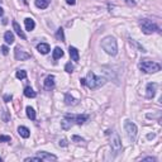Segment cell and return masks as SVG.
<instances>
[{
    "label": "cell",
    "instance_id": "obj_35",
    "mask_svg": "<svg viewBox=\"0 0 162 162\" xmlns=\"http://www.w3.org/2000/svg\"><path fill=\"white\" fill-rule=\"evenodd\" d=\"M125 1H127L128 5H135V1H134V0H125Z\"/></svg>",
    "mask_w": 162,
    "mask_h": 162
},
{
    "label": "cell",
    "instance_id": "obj_40",
    "mask_svg": "<svg viewBox=\"0 0 162 162\" xmlns=\"http://www.w3.org/2000/svg\"><path fill=\"white\" fill-rule=\"evenodd\" d=\"M3 161V158H1V157H0V162H1Z\"/></svg>",
    "mask_w": 162,
    "mask_h": 162
},
{
    "label": "cell",
    "instance_id": "obj_10",
    "mask_svg": "<svg viewBox=\"0 0 162 162\" xmlns=\"http://www.w3.org/2000/svg\"><path fill=\"white\" fill-rule=\"evenodd\" d=\"M44 87L47 90H51V89L54 87V76L53 75H48L44 80Z\"/></svg>",
    "mask_w": 162,
    "mask_h": 162
},
{
    "label": "cell",
    "instance_id": "obj_15",
    "mask_svg": "<svg viewBox=\"0 0 162 162\" xmlns=\"http://www.w3.org/2000/svg\"><path fill=\"white\" fill-rule=\"evenodd\" d=\"M37 49H38V52L39 53L47 54L49 52V46L47 43H39V44H37Z\"/></svg>",
    "mask_w": 162,
    "mask_h": 162
},
{
    "label": "cell",
    "instance_id": "obj_26",
    "mask_svg": "<svg viewBox=\"0 0 162 162\" xmlns=\"http://www.w3.org/2000/svg\"><path fill=\"white\" fill-rule=\"evenodd\" d=\"M74 69H75V66L72 65L71 62H69V63H66V66H65V71L66 72H69V74H71L72 71H74Z\"/></svg>",
    "mask_w": 162,
    "mask_h": 162
},
{
    "label": "cell",
    "instance_id": "obj_19",
    "mask_svg": "<svg viewBox=\"0 0 162 162\" xmlns=\"http://www.w3.org/2000/svg\"><path fill=\"white\" fill-rule=\"evenodd\" d=\"M4 39H5L8 44L14 43V34H13L10 31H8V32H5V34H4Z\"/></svg>",
    "mask_w": 162,
    "mask_h": 162
},
{
    "label": "cell",
    "instance_id": "obj_6",
    "mask_svg": "<svg viewBox=\"0 0 162 162\" xmlns=\"http://www.w3.org/2000/svg\"><path fill=\"white\" fill-rule=\"evenodd\" d=\"M65 119H67V120H70L71 123H75V124H84L85 122L89 119L87 115H74V114H66L65 115Z\"/></svg>",
    "mask_w": 162,
    "mask_h": 162
},
{
    "label": "cell",
    "instance_id": "obj_21",
    "mask_svg": "<svg viewBox=\"0 0 162 162\" xmlns=\"http://www.w3.org/2000/svg\"><path fill=\"white\" fill-rule=\"evenodd\" d=\"M25 112H27V117L31 119V120H34V119H36V112H34V109L31 108V106H27Z\"/></svg>",
    "mask_w": 162,
    "mask_h": 162
},
{
    "label": "cell",
    "instance_id": "obj_16",
    "mask_svg": "<svg viewBox=\"0 0 162 162\" xmlns=\"http://www.w3.org/2000/svg\"><path fill=\"white\" fill-rule=\"evenodd\" d=\"M77 103H79V100L75 99L74 96H71L70 94H66L65 95V104L66 105H76Z\"/></svg>",
    "mask_w": 162,
    "mask_h": 162
},
{
    "label": "cell",
    "instance_id": "obj_3",
    "mask_svg": "<svg viewBox=\"0 0 162 162\" xmlns=\"http://www.w3.org/2000/svg\"><path fill=\"white\" fill-rule=\"evenodd\" d=\"M138 67L143 72L146 74H155V72H158L161 70V66L156 62H152V61H148V59H144V61H140Z\"/></svg>",
    "mask_w": 162,
    "mask_h": 162
},
{
    "label": "cell",
    "instance_id": "obj_25",
    "mask_svg": "<svg viewBox=\"0 0 162 162\" xmlns=\"http://www.w3.org/2000/svg\"><path fill=\"white\" fill-rule=\"evenodd\" d=\"M61 125H62L63 129H69V128H71L72 123H71L70 120H67V119H65V120H63V122H61Z\"/></svg>",
    "mask_w": 162,
    "mask_h": 162
},
{
    "label": "cell",
    "instance_id": "obj_36",
    "mask_svg": "<svg viewBox=\"0 0 162 162\" xmlns=\"http://www.w3.org/2000/svg\"><path fill=\"white\" fill-rule=\"evenodd\" d=\"M67 4H70V5H75L76 4V0H66Z\"/></svg>",
    "mask_w": 162,
    "mask_h": 162
},
{
    "label": "cell",
    "instance_id": "obj_29",
    "mask_svg": "<svg viewBox=\"0 0 162 162\" xmlns=\"http://www.w3.org/2000/svg\"><path fill=\"white\" fill-rule=\"evenodd\" d=\"M72 140H74V142H84V139L79 137V135H72Z\"/></svg>",
    "mask_w": 162,
    "mask_h": 162
},
{
    "label": "cell",
    "instance_id": "obj_27",
    "mask_svg": "<svg viewBox=\"0 0 162 162\" xmlns=\"http://www.w3.org/2000/svg\"><path fill=\"white\" fill-rule=\"evenodd\" d=\"M25 162H28V161H36V162H42V158L41 157H27V158L24 160Z\"/></svg>",
    "mask_w": 162,
    "mask_h": 162
},
{
    "label": "cell",
    "instance_id": "obj_24",
    "mask_svg": "<svg viewBox=\"0 0 162 162\" xmlns=\"http://www.w3.org/2000/svg\"><path fill=\"white\" fill-rule=\"evenodd\" d=\"M16 79H19V80H22V79H25L27 77V72H25L24 70H19V71H16Z\"/></svg>",
    "mask_w": 162,
    "mask_h": 162
},
{
    "label": "cell",
    "instance_id": "obj_33",
    "mask_svg": "<svg viewBox=\"0 0 162 162\" xmlns=\"http://www.w3.org/2000/svg\"><path fill=\"white\" fill-rule=\"evenodd\" d=\"M59 146H62V147H65V146H67V140L63 138V139H61L59 140Z\"/></svg>",
    "mask_w": 162,
    "mask_h": 162
},
{
    "label": "cell",
    "instance_id": "obj_4",
    "mask_svg": "<svg viewBox=\"0 0 162 162\" xmlns=\"http://www.w3.org/2000/svg\"><path fill=\"white\" fill-rule=\"evenodd\" d=\"M139 27H140V29H142V32L144 33V34H152V33L160 31V28L150 19H142L139 22Z\"/></svg>",
    "mask_w": 162,
    "mask_h": 162
},
{
    "label": "cell",
    "instance_id": "obj_17",
    "mask_svg": "<svg viewBox=\"0 0 162 162\" xmlns=\"http://www.w3.org/2000/svg\"><path fill=\"white\" fill-rule=\"evenodd\" d=\"M18 133L20 137H23V138H28L29 135H31V132H29V129L27 127H19L18 128Z\"/></svg>",
    "mask_w": 162,
    "mask_h": 162
},
{
    "label": "cell",
    "instance_id": "obj_34",
    "mask_svg": "<svg viewBox=\"0 0 162 162\" xmlns=\"http://www.w3.org/2000/svg\"><path fill=\"white\" fill-rule=\"evenodd\" d=\"M142 161H156V158H155V157H146V158H143Z\"/></svg>",
    "mask_w": 162,
    "mask_h": 162
},
{
    "label": "cell",
    "instance_id": "obj_9",
    "mask_svg": "<svg viewBox=\"0 0 162 162\" xmlns=\"http://www.w3.org/2000/svg\"><path fill=\"white\" fill-rule=\"evenodd\" d=\"M156 91H157V84L156 82H150L147 85V87H146V95L147 97H153L156 95Z\"/></svg>",
    "mask_w": 162,
    "mask_h": 162
},
{
    "label": "cell",
    "instance_id": "obj_5",
    "mask_svg": "<svg viewBox=\"0 0 162 162\" xmlns=\"http://www.w3.org/2000/svg\"><path fill=\"white\" fill-rule=\"evenodd\" d=\"M124 129H125V132H127L128 138H129L130 140H135V138H137V133H138L137 125H135L134 123L127 120V122L124 123Z\"/></svg>",
    "mask_w": 162,
    "mask_h": 162
},
{
    "label": "cell",
    "instance_id": "obj_32",
    "mask_svg": "<svg viewBox=\"0 0 162 162\" xmlns=\"http://www.w3.org/2000/svg\"><path fill=\"white\" fill-rule=\"evenodd\" d=\"M3 120L4 122L9 120V117H8V112H6V110H5V112H3Z\"/></svg>",
    "mask_w": 162,
    "mask_h": 162
},
{
    "label": "cell",
    "instance_id": "obj_22",
    "mask_svg": "<svg viewBox=\"0 0 162 162\" xmlns=\"http://www.w3.org/2000/svg\"><path fill=\"white\" fill-rule=\"evenodd\" d=\"M63 56V51L62 48H59V47H56V48L53 49V59H58Z\"/></svg>",
    "mask_w": 162,
    "mask_h": 162
},
{
    "label": "cell",
    "instance_id": "obj_28",
    "mask_svg": "<svg viewBox=\"0 0 162 162\" xmlns=\"http://www.w3.org/2000/svg\"><path fill=\"white\" fill-rule=\"evenodd\" d=\"M10 139L9 135H0V142H10Z\"/></svg>",
    "mask_w": 162,
    "mask_h": 162
},
{
    "label": "cell",
    "instance_id": "obj_38",
    "mask_svg": "<svg viewBox=\"0 0 162 162\" xmlns=\"http://www.w3.org/2000/svg\"><path fill=\"white\" fill-rule=\"evenodd\" d=\"M3 14H4V10H3V8H1V6H0V16H1Z\"/></svg>",
    "mask_w": 162,
    "mask_h": 162
},
{
    "label": "cell",
    "instance_id": "obj_11",
    "mask_svg": "<svg viewBox=\"0 0 162 162\" xmlns=\"http://www.w3.org/2000/svg\"><path fill=\"white\" fill-rule=\"evenodd\" d=\"M38 157H41L42 161H56L57 160V157L54 156V155H49V153H47V152H38Z\"/></svg>",
    "mask_w": 162,
    "mask_h": 162
},
{
    "label": "cell",
    "instance_id": "obj_14",
    "mask_svg": "<svg viewBox=\"0 0 162 162\" xmlns=\"http://www.w3.org/2000/svg\"><path fill=\"white\" fill-rule=\"evenodd\" d=\"M13 28H14V31H15V33L16 34H18L20 38H22V39H25V34H24V32L22 31V28H20V25L16 23V22H13Z\"/></svg>",
    "mask_w": 162,
    "mask_h": 162
},
{
    "label": "cell",
    "instance_id": "obj_1",
    "mask_svg": "<svg viewBox=\"0 0 162 162\" xmlns=\"http://www.w3.org/2000/svg\"><path fill=\"white\" fill-rule=\"evenodd\" d=\"M81 84L82 85H86L89 89L91 90H95V89H99L100 86L106 82V79L105 77H101V76H96L94 72H89L87 76L85 79H81Z\"/></svg>",
    "mask_w": 162,
    "mask_h": 162
},
{
    "label": "cell",
    "instance_id": "obj_23",
    "mask_svg": "<svg viewBox=\"0 0 162 162\" xmlns=\"http://www.w3.org/2000/svg\"><path fill=\"white\" fill-rule=\"evenodd\" d=\"M56 37H57V39H58V41L65 42V33H63V29H62V28H58V29H57Z\"/></svg>",
    "mask_w": 162,
    "mask_h": 162
},
{
    "label": "cell",
    "instance_id": "obj_31",
    "mask_svg": "<svg viewBox=\"0 0 162 162\" xmlns=\"http://www.w3.org/2000/svg\"><path fill=\"white\" fill-rule=\"evenodd\" d=\"M1 52H3V54H5V56H6L8 53H9V49H8L6 46H3V47H1Z\"/></svg>",
    "mask_w": 162,
    "mask_h": 162
},
{
    "label": "cell",
    "instance_id": "obj_2",
    "mask_svg": "<svg viewBox=\"0 0 162 162\" xmlns=\"http://www.w3.org/2000/svg\"><path fill=\"white\" fill-rule=\"evenodd\" d=\"M101 47H103V49L108 54H110V56H115L117 52H118L117 41H115V38L112 37V36L105 37L104 39L101 41Z\"/></svg>",
    "mask_w": 162,
    "mask_h": 162
},
{
    "label": "cell",
    "instance_id": "obj_13",
    "mask_svg": "<svg viewBox=\"0 0 162 162\" xmlns=\"http://www.w3.org/2000/svg\"><path fill=\"white\" fill-rule=\"evenodd\" d=\"M24 24H25V29L27 31H33L34 29V27H36V23H34V20H33L32 18H25L24 19Z\"/></svg>",
    "mask_w": 162,
    "mask_h": 162
},
{
    "label": "cell",
    "instance_id": "obj_39",
    "mask_svg": "<svg viewBox=\"0 0 162 162\" xmlns=\"http://www.w3.org/2000/svg\"><path fill=\"white\" fill-rule=\"evenodd\" d=\"M23 3H24V4H28V1H27V0H23Z\"/></svg>",
    "mask_w": 162,
    "mask_h": 162
},
{
    "label": "cell",
    "instance_id": "obj_37",
    "mask_svg": "<svg viewBox=\"0 0 162 162\" xmlns=\"http://www.w3.org/2000/svg\"><path fill=\"white\" fill-rule=\"evenodd\" d=\"M147 138H148V139H152V138H155V134H148V135H147Z\"/></svg>",
    "mask_w": 162,
    "mask_h": 162
},
{
    "label": "cell",
    "instance_id": "obj_20",
    "mask_svg": "<svg viewBox=\"0 0 162 162\" xmlns=\"http://www.w3.org/2000/svg\"><path fill=\"white\" fill-rule=\"evenodd\" d=\"M24 95L27 96V97H36L37 96V92L33 90L31 86H27V87L24 89Z\"/></svg>",
    "mask_w": 162,
    "mask_h": 162
},
{
    "label": "cell",
    "instance_id": "obj_12",
    "mask_svg": "<svg viewBox=\"0 0 162 162\" xmlns=\"http://www.w3.org/2000/svg\"><path fill=\"white\" fill-rule=\"evenodd\" d=\"M69 52H70V56L72 58V61H75V62H79V59H80V54H79V51L75 48V47H71L70 46V48H69Z\"/></svg>",
    "mask_w": 162,
    "mask_h": 162
},
{
    "label": "cell",
    "instance_id": "obj_7",
    "mask_svg": "<svg viewBox=\"0 0 162 162\" xmlns=\"http://www.w3.org/2000/svg\"><path fill=\"white\" fill-rule=\"evenodd\" d=\"M110 146H112V150L118 153L119 151L122 150V142H120V138H119V135L114 132L113 135H112V139H110Z\"/></svg>",
    "mask_w": 162,
    "mask_h": 162
},
{
    "label": "cell",
    "instance_id": "obj_30",
    "mask_svg": "<svg viewBox=\"0 0 162 162\" xmlns=\"http://www.w3.org/2000/svg\"><path fill=\"white\" fill-rule=\"evenodd\" d=\"M11 99H13L11 94H6V95H4V101H6V103H8V101H10Z\"/></svg>",
    "mask_w": 162,
    "mask_h": 162
},
{
    "label": "cell",
    "instance_id": "obj_18",
    "mask_svg": "<svg viewBox=\"0 0 162 162\" xmlns=\"http://www.w3.org/2000/svg\"><path fill=\"white\" fill-rule=\"evenodd\" d=\"M49 1L51 0H36V6L39 9H46L49 5Z\"/></svg>",
    "mask_w": 162,
    "mask_h": 162
},
{
    "label": "cell",
    "instance_id": "obj_8",
    "mask_svg": "<svg viewBox=\"0 0 162 162\" xmlns=\"http://www.w3.org/2000/svg\"><path fill=\"white\" fill-rule=\"evenodd\" d=\"M14 53H15V58L18 59V61H25V59H28L29 57H31V54L27 53L23 49H20V47H16Z\"/></svg>",
    "mask_w": 162,
    "mask_h": 162
}]
</instances>
